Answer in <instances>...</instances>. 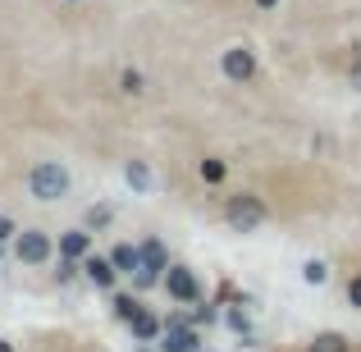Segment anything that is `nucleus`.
Wrapping results in <instances>:
<instances>
[{
    "mask_svg": "<svg viewBox=\"0 0 361 352\" xmlns=\"http://www.w3.org/2000/svg\"><path fill=\"white\" fill-rule=\"evenodd\" d=\"M18 233V224L9 220V215H0V243H5V238H14Z\"/></svg>",
    "mask_w": 361,
    "mask_h": 352,
    "instance_id": "nucleus-20",
    "label": "nucleus"
},
{
    "mask_svg": "<svg viewBox=\"0 0 361 352\" xmlns=\"http://www.w3.org/2000/svg\"><path fill=\"white\" fill-rule=\"evenodd\" d=\"M142 247V270H151V274H160L165 279V270H169V247L160 243V238H147V243H137Z\"/></svg>",
    "mask_w": 361,
    "mask_h": 352,
    "instance_id": "nucleus-10",
    "label": "nucleus"
},
{
    "mask_svg": "<svg viewBox=\"0 0 361 352\" xmlns=\"http://www.w3.org/2000/svg\"><path fill=\"white\" fill-rule=\"evenodd\" d=\"M55 252H60V261H87L92 256V229L87 224H73V229H64L60 238H55Z\"/></svg>",
    "mask_w": 361,
    "mask_h": 352,
    "instance_id": "nucleus-6",
    "label": "nucleus"
},
{
    "mask_svg": "<svg viewBox=\"0 0 361 352\" xmlns=\"http://www.w3.org/2000/svg\"><path fill=\"white\" fill-rule=\"evenodd\" d=\"M0 352H14V344H5V339H0Z\"/></svg>",
    "mask_w": 361,
    "mask_h": 352,
    "instance_id": "nucleus-23",
    "label": "nucleus"
},
{
    "mask_svg": "<svg viewBox=\"0 0 361 352\" xmlns=\"http://www.w3.org/2000/svg\"><path fill=\"white\" fill-rule=\"evenodd\" d=\"M69 5H78V0H69Z\"/></svg>",
    "mask_w": 361,
    "mask_h": 352,
    "instance_id": "nucleus-25",
    "label": "nucleus"
},
{
    "mask_svg": "<svg viewBox=\"0 0 361 352\" xmlns=\"http://www.w3.org/2000/svg\"><path fill=\"white\" fill-rule=\"evenodd\" d=\"M302 279H307L311 289H320V284H329V261H320V256H311V261H302Z\"/></svg>",
    "mask_w": 361,
    "mask_h": 352,
    "instance_id": "nucleus-16",
    "label": "nucleus"
},
{
    "mask_svg": "<svg viewBox=\"0 0 361 352\" xmlns=\"http://www.w3.org/2000/svg\"><path fill=\"white\" fill-rule=\"evenodd\" d=\"M69 188H73V174L60 160H37V165L27 169V193H32L37 202H64Z\"/></svg>",
    "mask_w": 361,
    "mask_h": 352,
    "instance_id": "nucleus-1",
    "label": "nucleus"
},
{
    "mask_svg": "<svg viewBox=\"0 0 361 352\" xmlns=\"http://www.w3.org/2000/svg\"><path fill=\"white\" fill-rule=\"evenodd\" d=\"M265 202L256 193H233L229 202H224V224H229L233 233H256L265 224Z\"/></svg>",
    "mask_w": 361,
    "mask_h": 352,
    "instance_id": "nucleus-2",
    "label": "nucleus"
},
{
    "mask_svg": "<svg viewBox=\"0 0 361 352\" xmlns=\"http://www.w3.org/2000/svg\"><path fill=\"white\" fill-rule=\"evenodd\" d=\"M110 265H115L119 274H128V279H133V274L142 270V247H137V243H115V247H110Z\"/></svg>",
    "mask_w": 361,
    "mask_h": 352,
    "instance_id": "nucleus-9",
    "label": "nucleus"
},
{
    "mask_svg": "<svg viewBox=\"0 0 361 352\" xmlns=\"http://www.w3.org/2000/svg\"><path fill=\"white\" fill-rule=\"evenodd\" d=\"M348 307L361 311V274H353V279H348Z\"/></svg>",
    "mask_w": 361,
    "mask_h": 352,
    "instance_id": "nucleus-19",
    "label": "nucleus"
},
{
    "mask_svg": "<svg viewBox=\"0 0 361 352\" xmlns=\"http://www.w3.org/2000/svg\"><path fill=\"white\" fill-rule=\"evenodd\" d=\"M142 352H160V348H142Z\"/></svg>",
    "mask_w": 361,
    "mask_h": 352,
    "instance_id": "nucleus-24",
    "label": "nucleus"
},
{
    "mask_svg": "<svg viewBox=\"0 0 361 352\" xmlns=\"http://www.w3.org/2000/svg\"><path fill=\"white\" fill-rule=\"evenodd\" d=\"M119 92L123 97H142V92H147V73L142 69H119Z\"/></svg>",
    "mask_w": 361,
    "mask_h": 352,
    "instance_id": "nucleus-15",
    "label": "nucleus"
},
{
    "mask_svg": "<svg viewBox=\"0 0 361 352\" xmlns=\"http://www.w3.org/2000/svg\"><path fill=\"white\" fill-rule=\"evenodd\" d=\"M123 183H128L133 193H151V169H147V160H123Z\"/></svg>",
    "mask_w": 361,
    "mask_h": 352,
    "instance_id": "nucleus-12",
    "label": "nucleus"
},
{
    "mask_svg": "<svg viewBox=\"0 0 361 352\" xmlns=\"http://www.w3.org/2000/svg\"><path fill=\"white\" fill-rule=\"evenodd\" d=\"M256 5H261V9H274V5H279V0H256Z\"/></svg>",
    "mask_w": 361,
    "mask_h": 352,
    "instance_id": "nucleus-22",
    "label": "nucleus"
},
{
    "mask_svg": "<svg viewBox=\"0 0 361 352\" xmlns=\"http://www.w3.org/2000/svg\"><path fill=\"white\" fill-rule=\"evenodd\" d=\"M197 174H202V183H224V174H229V165H224L220 156H206L202 165H197Z\"/></svg>",
    "mask_w": 361,
    "mask_h": 352,
    "instance_id": "nucleus-17",
    "label": "nucleus"
},
{
    "mask_svg": "<svg viewBox=\"0 0 361 352\" xmlns=\"http://www.w3.org/2000/svg\"><path fill=\"white\" fill-rule=\"evenodd\" d=\"M202 348V334L192 325H169V334L160 339V352H197Z\"/></svg>",
    "mask_w": 361,
    "mask_h": 352,
    "instance_id": "nucleus-8",
    "label": "nucleus"
},
{
    "mask_svg": "<svg viewBox=\"0 0 361 352\" xmlns=\"http://www.w3.org/2000/svg\"><path fill=\"white\" fill-rule=\"evenodd\" d=\"M133 339H142V344H156V339H160V329H165V325H160V316H151V307L147 311H142V316L137 320H133Z\"/></svg>",
    "mask_w": 361,
    "mask_h": 352,
    "instance_id": "nucleus-13",
    "label": "nucleus"
},
{
    "mask_svg": "<svg viewBox=\"0 0 361 352\" xmlns=\"http://www.w3.org/2000/svg\"><path fill=\"white\" fill-rule=\"evenodd\" d=\"M14 256L23 265H46L55 256V243H51V233H42V229H18L14 233Z\"/></svg>",
    "mask_w": 361,
    "mask_h": 352,
    "instance_id": "nucleus-3",
    "label": "nucleus"
},
{
    "mask_svg": "<svg viewBox=\"0 0 361 352\" xmlns=\"http://www.w3.org/2000/svg\"><path fill=\"white\" fill-rule=\"evenodd\" d=\"M110 215H115V211H110L106 202H97V206L87 211V229H101V224H110Z\"/></svg>",
    "mask_w": 361,
    "mask_h": 352,
    "instance_id": "nucleus-18",
    "label": "nucleus"
},
{
    "mask_svg": "<svg viewBox=\"0 0 361 352\" xmlns=\"http://www.w3.org/2000/svg\"><path fill=\"white\" fill-rule=\"evenodd\" d=\"M220 73H224L229 83H252L256 73H261L256 51H252V46H229V51L220 55Z\"/></svg>",
    "mask_w": 361,
    "mask_h": 352,
    "instance_id": "nucleus-4",
    "label": "nucleus"
},
{
    "mask_svg": "<svg viewBox=\"0 0 361 352\" xmlns=\"http://www.w3.org/2000/svg\"><path fill=\"white\" fill-rule=\"evenodd\" d=\"M307 352H353V344H348L338 329H325V334H316V339L307 344Z\"/></svg>",
    "mask_w": 361,
    "mask_h": 352,
    "instance_id": "nucleus-14",
    "label": "nucleus"
},
{
    "mask_svg": "<svg viewBox=\"0 0 361 352\" xmlns=\"http://www.w3.org/2000/svg\"><path fill=\"white\" fill-rule=\"evenodd\" d=\"M110 311H115V320L133 325V320H137L147 307H142V293H119V289H115V293H110Z\"/></svg>",
    "mask_w": 361,
    "mask_h": 352,
    "instance_id": "nucleus-11",
    "label": "nucleus"
},
{
    "mask_svg": "<svg viewBox=\"0 0 361 352\" xmlns=\"http://www.w3.org/2000/svg\"><path fill=\"white\" fill-rule=\"evenodd\" d=\"M348 83H353V87H357V92H361V60H357V64H353V69H348Z\"/></svg>",
    "mask_w": 361,
    "mask_h": 352,
    "instance_id": "nucleus-21",
    "label": "nucleus"
},
{
    "mask_svg": "<svg viewBox=\"0 0 361 352\" xmlns=\"http://www.w3.org/2000/svg\"><path fill=\"white\" fill-rule=\"evenodd\" d=\"M82 274L106 293H115V284H119V270L110 265V256H87V261H82Z\"/></svg>",
    "mask_w": 361,
    "mask_h": 352,
    "instance_id": "nucleus-7",
    "label": "nucleus"
},
{
    "mask_svg": "<svg viewBox=\"0 0 361 352\" xmlns=\"http://www.w3.org/2000/svg\"><path fill=\"white\" fill-rule=\"evenodd\" d=\"M165 293H169L174 302L197 307V302H202V279H197L188 265H174V261H169V270H165Z\"/></svg>",
    "mask_w": 361,
    "mask_h": 352,
    "instance_id": "nucleus-5",
    "label": "nucleus"
}]
</instances>
